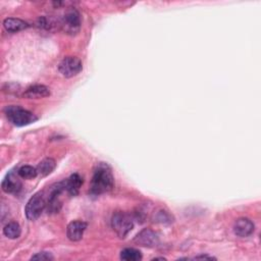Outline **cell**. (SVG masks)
Returning <instances> with one entry per match:
<instances>
[{"label": "cell", "mask_w": 261, "mask_h": 261, "mask_svg": "<svg viewBox=\"0 0 261 261\" xmlns=\"http://www.w3.org/2000/svg\"><path fill=\"white\" fill-rule=\"evenodd\" d=\"M115 186V177L107 163L100 162L96 165L91 181L90 193L94 196L107 193L113 190Z\"/></svg>", "instance_id": "obj_1"}, {"label": "cell", "mask_w": 261, "mask_h": 261, "mask_svg": "<svg viewBox=\"0 0 261 261\" xmlns=\"http://www.w3.org/2000/svg\"><path fill=\"white\" fill-rule=\"evenodd\" d=\"M5 113L8 120L17 127L28 126L35 123L36 121H38V118H37L34 114L16 105L8 106L5 109Z\"/></svg>", "instance_id": "obj_2"}, {"label": "cell", "mask_w": 261, "mask_h": 261, "mask_svg": "<svg viewBox=\"0 0 261 261\" xmlns=\"http://www.w3.org/2000/svg\"><path fill=\"white\" fill-rule=\"evenodd\" d=\"M111 227L121 239H124L134 228V218L127 212L118 211L111 218Z\"/></svg>", "instance_id": "obj_3"}, {"label": "cell", "mask_w": 261, "mask_h": 261, "mask_svg": "<svg viewBox=\"0 0 261 261\" xmlns=\"http://www.w3.org/2000/svg\"><path fill=\"white\" fill-rule=\"evenodd\" d=\"M47 207V201L43 195V193L39 192L36 193L33 197L30 198L28 201L26 208H25V213L26 216L29 220H36L37 218H39L45 208Z\"/></svg>", "instance_id": "obj_4"}, {"label": "cell", "mask_w": 261, "mask_h": 261, "mask_svg": "<svg viewBox=\"0 0 261 261\" xmlns=\"http://www.w3.org/2000/svg\"><path fill=\"white\" fill-rule=\"evenodd\" d=\"M59 27L66 33L70 35L77 34L81 28V16L79 12L74 9L67 10L62 18L58 21Z\"/></svg>", "instance_id": "obj_5"}, {"label": "cell", "mask_w": 261, "mask_h": 261, "mask_svg": "<svg viewBox=\"0 0 261 261\" xmlns=\"http://www.w3.org/2000/svg\"><path fill=\"white\" fill-rule=\"evenodd\" d=\"M83 69L82 61L76 56H66L58 64V70L65 78L76 77Z\"/></svg>", "instance_id": "obj_6"}, {"label": "cell", "mask_w": 261, "mask_h": 261, "mask_svg": "<svg viewBox=\"0 0 261 261\" xmlns=\"http://www.w3.org/2000/svg\"><path fill=\"white\" fill-rule=\"evenodd\" d=\"M134 242L143 247L152 248L157 246L159 242V238L154 231L150 229H144L136 236Z\"/></svg>", "instance_id": "obj_7"}, {"label": "cell", "mask_w": 261, "mask_h": 261, "mask_svg": "<svg viewBox=\"0 0 261 261\" xmlns=\"http://www.w3.org/2000/svg\"><path fill=\"white\" fill-rule=\"evenodd\" d=\"M87 229V223L83 220H73L68 223L66 228V236L72 242L82 240L84 233Z\"/></svg>", "instance_id": "obj_8"}, {"label": "cell", "mask_w": 261, "mask_h": 261, "mask_svg": "<svg viewBox=\"0 0 261 261\" xmlns=\"http://www.w3.org/2000/svg\"><path fill=\"white\" fill-rule=\"evenodd\" d=\"M234 233L240 238H247L254 233L255 226L251 219L247 217H241L234 223Z\"/></svg>", "instance_id": "obj_9"}, {"label": "cell", "mask_w": 261, "mask_h": 261, "mask_svg": "<svg viewBox=\"0 0 261 261\" xmlns=\"http://www.w3.org/2000/svg\"><path fill=\"white\" fill-rule=\"evenodd\" d=\"M19 172L11 171L4 180L2 187L3 190L8 194H18L22 189V182L20 180Z\"/></svg>", "instance_id": "obj_10"}, {"label": "cell", "mask_w": 261, "mask_h": 261, "mask_svg": "<svg viewBox=\"0 0 261 261\" xmlns=\"http://www.w3.org/2000/svg\"><path fill=\"white\" fill-rule=\"evenodd\" d=\"M65 182V190L70 196H77L79 194L80 188L83 185V179L80 175L73 173Z\"/></svg>", "instance_id": "obj_11"}, {"label": "cell", "mask_w": 261, "mask_h": 261, "mask_svg": "<svg viewBox=\"0 0 261 261\" xmlns=\"http://www.w3.org/2000/svg\"><path fill=\"white\" fill-rule=\"evenodd\" d=\"M50 95L49 89L44 85H34L26 90L24 96L28 99H41Z\"/></svg>", "instance_id": "obj_12"}, {"label": "cell", "mask_w": 261, "mask_h": 261, "mask_svg": "<svg viewBox=\"0 0 261 261\" xmlns=\"http://www.w3.org/2000/svg\"><path fill=\"white\" fill-rule=\"evenodd\" d=\"M4 27L10 33H18L29 28V24L21 19L8 18L4 22Z\"/></svg>", "instance_id": "obj_13"}, {"label": "cell", "mask_w": 261, "mask_h": 261, "mask_svg": "<svg viewBox=\"0 0 261 261\" xmlns=\"http://www.w3.org/2000/svg\"><path fill=\"white\" fill-rule=\"evenodd\" d=\"M55 166H56V163H55L54 159L45 158L38 164V166H37L36 168H37V171H38L39 176L46 177L55 169Z\"/></svg>", "instance_id": "obj_14"}, {"label": "cell", "mask_w": 261, "mask_h": 261, "mask_svg": "<svg viewBox=\"0 0 261 261\" xmlns=\"http://www.w3.org/2000/svg\"><path fill=\"white\" fill-rule=\"evenodd\" d=\"M4 234L7 238L14 240V239H18L21 236L22 230L18 222L13 221V222H9L8 225L5 227Z\"/></svg>", "instance_id": "obj_15"}, {"label": "cell", "mask_w": 261, "mask_h": 261, "mask_svg": "<svg viewBox=\"0 0 261 261\" xmlns=\"http://www.w3.org/2000/svg\"><path fill=\"white\" fill-rule=\"evenodd\" d=\"M121 259L125 261H139L142 259V253L135 248H126L121 252Z\"/></svg>", "instance_id": "obj_16"}, {"label": "cell", "mask_w": 261, "mask_h": 261, "mask_svg": "<svg viewBox=\"0 0 261 261\" xmlns=\"http://www.w3.org/2000/svg\"><path fill=\"white\" fill-rule=\"evenodd\" d=\"M20 177L22 179H26V180H31V179H35L37 176H38V171H37V168L31 166V165H24L22 166L19 170H18Z\"/></svg>", "instance_id": "obj_17"}, {"label": "cell", "mask_w": 261, "mask_h": 261, "mask_svg": "<svg viewBox=\"0 0 261 261\" xmlns=\"http://www.w3.org/2000/svg\"><path fill=\"white\" fill-rule=\"evenodd\" d=\"M154 221L159 223H171L172 216L165 210H159L154 214Z\"/></svg>", "instance_id": "obj_18"}, {"label": "cell", "mask_w": 261, "mask_h": 261, "mask_svg": "<svg viewBox=\"0 0 261 261\" xmlns=\"http://www.w3.org/2000/svg\"><path fill=\"white\" fill-rule=\"evenodd\" d=\"M31 260H41V261H50V260H53V256L50 252H39L35 254L34 256H32Z\"/></svg>", "instance_id": "obj_19"}, {"label": "cell", "mask_w": 261, "mask_h": 261, "mask_svg": "<svg viewBox=\"0 0 261 261\" xmlns=\"http://www.w3.org/2000/svg\"><path fill=\"white\" fill-rule=\"evenodd\" d=\"M195 259H215V258L211 257V256H207V255H201V256L195 257Z\"/></svg>", "instance_id": "obj_20"}]
</instances>
